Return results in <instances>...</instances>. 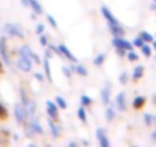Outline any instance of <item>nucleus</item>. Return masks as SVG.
<instances>
[{
    "label": "nucleus",
    "mask_w": 156,
    "mask_h": 147,
    "mask_svg": "<svg viewBox=\"0 0 156 147\" xmlns=\"http://www.w3.org/2000/svg\"><path fill=\"white\" fill-rule=\"evenodd\" d=\"M3 35H6V38H19V40H23L25 38V31L22 29V26L19 23H5L3 28Z\"/></svg>",
    "instance_id": "obj_1"
},
{
    "label": "nucleus",
    "mask_w": 156,
    "mask_h": 147,
    "mask_svg": "<svg viewBox=\"0 0 156 147\" xmlns=\"http://www.w3.org/2000/svg\"><path fill=\"white\" fill-rule=\"evenodd\" d=\"M25 135L26 136H35V135H43L44 133V129H43V126H41V123L34 117V118H29L25 124Z\"/></svg>",
    "instance_id": "obj_2"
},
{
    "label": "nucleus",
    "mask_w": 156,
    "mask_h": 147,
    "mask_svg": "<svg viewBox=\"0 0 156 147\" xmlns=\"http://www.w3.org/2000/svg\"><path fill=\"white\" fill-rule=\"evenodd\" d=\"M14 64L22 72H31L32 70V66H34V61H32V58L29 55L22 54V52H17V58H16Z\"/></svg>",
    "instance_id": "obj_3"
},
{
    "label": "nucleus",
    "mask_w": 156,
    "mask_h": 147,
    "mask_svg": "<svg viewBox=\"0 0 156 147\" xmlns=\"http://www.w3.org/2000/svg\"><path fill=\"white\" fill-rule=\"evenodd\" d=\"M0 60L3 61L5 66H11V55L8 51V41H6V35L0 37Z\"/></svg>",
    "instance_id": "obj_4"
},
{
    "label": "nucleus",
    "mask_w": 156,
    "mask_h": 147,
    "mask_svg": "<svg viewBox=\"0 0 156 147\" xmlns=\"http://www.w3.org/2000/svg\"><path fill=\"white\" fill-rule=\"evenodd\" d=\"M12 113H14V118H16V121L20 124V126H23L26 121H28V115H26V110H25V106L19 101V103H16V106H14V110H12Z\"/></svg>",
    "instance_id": "obj_5"
},
{
    "label": "nucleus",
    "mask_w": 156,
    "mask_h": 147,
    "mask_svg": "<svg viewBox=\"0 0 156 147\" xmlns=\"http://www.w3.org/2000/svg\"><path fill=\"white\" fill-rule=\"evenodd\" d=\"M112 46L115 48V49H124V51H132V49H135V46H133V43L132 41H129L127 38H124V37H113L112 38Z\"/></svg>",
    "instance_id": "obj_6"
},
{
    "label": "nucleus",
    "mask_w": 156,
    "mask_h": 147,
    "mask_svg": "<svg viewBox=\"0 0 156 147\" xmlns=\"http://www.w3.org/2000/svg\"><path fill=\"white\" fill-rule=\"evenodd\" d=\"M113 106L116 107V112H126V110H127V98H126V92H118V94H116Z\"/></svg>",
    "instance_id": "obj_7"
},
{
    "label": "nucleus",
    "mask_w": 156,
    "mask_h": 147,
    "mask_svg": "<svg viewBox=\"0 0 156 147\" xmlns=\"http://www.w3.org/2000/svg\"><path fill=\"white\" fill-rule=\"evenodd\" d=\"M110 94H112V84L110 83H104V86L100 91V98H101V103L104 106L110 104Z\"/></svg>",
    "instance_id": "obj_8"
},
{
    "label": "nucleus",
    "mask_w": 156,
    "mask_h": 147,
    "mask_svg": "<svg viewBox=\"0 0 156 147\" xmlns=\"http://www.w3.org/2000/svg\"><path fill=\"white\" fill-rule=\"evenodd\" d=\"M58 110H60V107L57 106L55 101L46 100V115H48V118H51V120H58Z\"/></svg>",
    "instance_id": "obj_9"
},
{
    "label": "nucleus",
    "mask_w": 156,
    "mask_h": 147,
    "mask_svg": "<svg viewBox=\"0 0 156 147\" xmlns=\"http://www.w3.org/2000/svg\"><path fill=\"white\" fill-rule=\"evenodd\" d=\"M95 136H97V141H98V144H100L101 147H110V141H109V138H107L106 129L98 127L97 132H95Z\"/></svg>",
    "instance_id": "obj_10"
},
{
    "label": "nucleus",
    "mask_w": 156,
    "mask_h": 147,
    "mask_svg": "<svg viewBox=\"0 0 156 147\" xmlns=\"http://www.w3.org/2000/svg\"><path fill=\"white\" fill-rule=\"evenodd\" d=\"M57 46H58V49H60V57H63V58H66V60H69V61H72V63H78V58L70 52V49H69L66 45L60 43V45H57Z\"/></svg>",
    "instance_id": "obj_11"
},
{
    "label": "nucleus",
    "mask_w": 156,
    "mask_h": 147,
    "mask_svg": "<svg viewBox=\"0 0 156 147\" xmlns=\"http://www.w3.org/2000/svg\"><path fill=\"white\" fill-rule=\"evenodd\" d=\"M25 106V110H26V115H28V120L29 118H34L35 113H37V103L32 100V98H28L25 103H22Z\"/></svg>",
    "instance_id": "obj_12"
},
{
    "label": "nucleus",
    "mask_w": 156,
    "mask_h": 147,
    "mask_svg": "<svg viewBox=\"0 0 156 147\" xmlns=\"http://www.w3.org/2000/svg\"><path fill=\"white\" fill-rule=\"evenodd\" d=\"M48 127H49V132H51V136L54 139H57L61 133V126L57 123V120H51L48 118Z\"/></svg>",
    "instance_id": "obj_13"
},
{
    "label": "nucleus",
    "mask_w": 156,
    "mask_h": 147,
    "mask_svg": "<svg viewBox=\"0 0 156 147\" xmlns=\"http://www.w3.org/2000/svg\"><path fill=\"white\" fill-rule=\"evenodd\" d=\"M100 11H101V16H103V17L106 19L107 25H116V23H119V22H118V20L115 19V16L112 14V11H110V9H109V8L106 6V5H103Z\"/></svg>",
    "instance_id": "obj_14"
},
{
    "label": "nucleus",
    "mask_w": 156,
    "mask_h": 147,
    "mask_svg": "<svg viewBox=\"0 0 156 147\" xmlns=\"http://www.w3.org/2000/svg\"><path fill=\"white\" fill-rule=\"evenodd\" d=\"M107 28H109V31H110V34H112L113 37H124V35H126V29H124V26H122L121 23L107 25Z\"/></svg>",
    "instance_id": "obj_15"
},
{
    "label": "nucleus",
    "mask_w": 156,
    "mask_h": 147,
    "mask_svg": "<svg viewBox=\"0 0 156 147\" xmlns=\"http://www.w3.org/2000/svg\"><path fill=\"white\" fill-rule=\"evenodd\" d=\"M104 118L107 123H112L115 118H116V107L113 104H109L106 106V110H104Z\"/></svg>",
    "instance_id": "obj_16"
},
{
    "label": "nucleus",
    "mask_w": 156,
    "mask_h": 147,
    "mask_svg": "<svg viewBox=\"0 0 156 147\" xmlns=\"http://www.w3.org/2000/svg\"><path fill=\"white\" fill-rule=\"evenodd\" d=\"M70 69L73 70V74L80 77H87V67L83 66V64H78V63H72L70 64Z\"/></svg>",
    "instance_id": "obj_17"
},
{
    "label": "nucleus",
    "mask_w": 156,
    "mask_h": 147,
    "mask_svg": "<svg viewBox=\"0 0 156 147\" xmlns=\"http://www.w3.org/2000/svg\"><path fill=\"white\" fill-rule=\"evenodd\" d=\"M51 58L49 57H43V61H41V64H43V69H44V77H46V80H49V81H52V74H51Z\"/></svg>",
    "instance_id": "obj_18"
},
{
    "label": "nucleus",
    "mask_w": 156,
    "mask_h": 147,
    "mask_svg": "<svg viewBox=\"0 0 156 147\" xmlns=\"http://www.w3.org/2000/svg\"><path fill=\"white\" fill-rule=\"evenodd\" d=\"M144 77V66L142 64H136L133 67V72H132V80L133 81H138Z\"/></svg>",
    "instance_id": "obj_19"
},
{
    "label": "nucleus",
    "mask_w": 156,
    "mask_h": 147,
    "mask_svg": "<svg viewBox=\"0 0 156 147\" xmlns=\"http://www.w3.org/2000/svg\"><path fill=\"white\" fill-rule=\"evenodd\" d=\"M145 103H147V98H145L144 95H138V97H135V98H133L132 106H133V109L139 110V109H142V107L145 106Z\"/></svg>",
    "instance_id": "obj_20"
},
{
    "label": "nucleus",
    "mask_w": 156,
    "mask_h": 147,
    "mask_svg": "<svg viewBox=\"0 0 156 147\" xmlns=\"http://www.w3.org/2000/svg\"><path fill=\"white\" fill-rule=\"evenodd\" d=\"M142 121L147 127H151V126H156V115L154 113H144L142 115Z\"/></svg>",
    "instance_id": "obj_21"
},
{
    "label": "nucleus",
    "mask_w": 156,
    "mask_h": 147,
    "mask_svg": "<svg viewBox=\"0 0 156 147\" xmlns=\"http://www.w3.org/2000/svg\"><path fill=\"white\" fill-rule=\"evenodd\" d=\"M29 8H31L32 13H35L37 16H41V14H43V8H41V5L38 3V0H29Z\"/></svg>",
    "instance_id": "obj_22"
},
{
    "label": "nucleus",
    "mask_w": 156,
    "mask_h": 147,
    "mask_svg": "<svg viewBox=\"0 0 156 147\" xmlns=\"http://www.w3.org/2000/svg\"><path fill=\"white\" fill-rule=\"evenodd\" d=\"M139 49H141V54H142L144 57H147V58H148V57H151V54H153V48H151V45H150V43H144Z\"/></svg>",
    "instance_id": "obj_23"
},
{
    "label": "nucleus",
    "mask_w": 156,
    "mask_h": 147,
    "mask_svg": "<svg viewBox=\"0 0 156 147\" xmlns=\"http://www.w3.org/2000/svg\"><path fill=\"white\" fill-rule=\"evenodd\" d=\"M76 117L81 123H87V113H86V107L84 106H80L76 110Z\"/></svg>",
    "instance_id": "obj_24"
},
{
    "label": "nucleus",
    "mask_w": 156,
    "mask_h": 147,
    "mask_svg": "<svg viewBox=\"0 0 156 147\" xmlns=\"http://www.w3.org/2000/svg\"><path fill=\"white\" fill-rule=\"evenodd\" d=\"M138 35L144 40V43H150V45H151V41L154 40V35H153V34H150L148 31H141Z\"/></svg>",
    "instance_id": "obj_25"
},
{
    "label": "nucleus",
    "mask_w": 156,
    "mask_h": 147,
    "mask_svg": "<svg viewBox=\"0 0 156 147\" xmlns=\"http://www.w3.org/2000/svg\"><path fill=\"white\" fill-rule=\"evenodd\" d=\"M55 103H57V106H58L61 110H66V109H67V101H66L61 95H57V97H55Z\"/></svg>",
    "instance_id": "obj_26"
},
{
    "label": "nucleus",
    "mask_w": 156,
    "mask_h": 147,
    "mask_svg": "<svg viewBox=\"0 0 156 147\" xmlns=\"http://www.w3.org/2000/svg\"><path fill=\"white\" fill-rule=\"evenodd\" d=\"M104 61H106V54H104V52L98 54V55L94 58V64H95V66H103Z\"/></svg>",
    "instance_id": "obj_27"
},
{
    "label": "nucleus",
    "mask_w": 156,
    "mask_h": 147,
    "mask_svg": "<svg viewBox=\"0 0 156 147\" xmlns=\"http://www.w3.org/2000/svg\"><path fill=\"white\" fill-rule=\"evenodd\" d=\"M80 103H81V106H84V107H89V106L92 104V98H90L89 95L83 94V95L80 97Z\"/></svg>",
    "instance_id": "obj_28"
},
{
    "label": "nucleus",
    "mask_w": 156,
    "mask_h": 147,
    "mask_svg": "<svg viewBox=\"0 0 156 147\" xmlns=\"http://www.w3.org/2000/svg\"><path fill=\"white\" fill-rule=\"evenodd\" d=\"M126 57H127V60H129V61H138V60H139V55L135 52V49L129 51V52L126 54Z\"/></svg>",
    "instance_id": "obj_29"
},
{
    "label": "nucleus",
    "mask_w": 156,
    "mask_h": 147,
    "mask_svg": "<svg viewBox=\"0 0 156 147\" xmlns=\"http://www.w3.org/2000/svg\"><path fill=\"white\" fill-rule=\"evenodd\" d=\"M38 41H40V45H41L43 48H46V46L49 45V37L43 32V34H40V35H38Z\"/></svg>",
    "instance_id": "obj_30"
},
{
    "label": "nucleus",
    "mask_w": 156,
    "mask_h": 147,
    "mask_svg": "<svg viewBox=\"0 0 156 147\" xmlns=\"http://www.w3.org/2000/svg\"><path fill=\"white\" fill-rule=\"evenodd\" d=\"M118 81H119L121 84H127V83H129V74H127V72H121L119 77H118Z\"/></svg>",
    "instance_id": "obj_31"
},
{
    "label": "nucleus",
    "mask_w": 156,
    "mask_h": 147,
    "mask_svg": "<svg viewBox=\"0 0 156 147\" xmlns=\"http://www.w3.org/2000/svg\"><path fill=\"white\" fill-rule=\"evenodd\" d=\"M46 20H48V23L51 25V28H52V29H57V28H58V25H57V20H55V19H54L51 14H48V16H46Z\"/></svg>",
    "instance_id": "obj_32"
},
{
    "label": "nucleus",
    "mask_w": 156,
    "mask_h": 147,
    "mask_svg": "<svg viewBox=\"0 0 156 147\" xmlns=\"http://www.w3.org/2000/svg\"><path fill=\"white\" fill-rule=\"evenodd\" d=\"M19 94H20V103H25V101L29 98V95H28V92H26V89H25V88H20Z\"/></svg>",
    "instance_id": "obj_33"
},
{
    "label": "nucleus",
    "mask_w": 156,
    "mask_h": 147,
    "mask_svg": "<svg viewBox=\"0 0 156 147\" xmlns=\"http://www.w3.org/2000/svg\"><path fill=\"white\" fill-rule=\"evenodd\" d=\"M132 43H133V46H135V48H138V49H139V48L144 45V40H142V38L138 35V37H135V38L132 40Z\"/></svg>",
    "instance_id": "obj_34"
},
{
    "label": "nucleus",
    "mask_w": 156,
    "mask_h": 147,
    "mask_svg": "<svg viewBox=\"0 0 156 147\" xmlns=\"http://www.w3.org/2000/svg\"><path fill=\"white\" fill-rule=\"evenodd\" d=\"M63 74H64L66 78H70L72 74H73V70L70 69V66H64V67H63Z\"/></svg>",
    "instance_id": "obj_35"
},
{
    "label": "nucleus",
    "mask_w": 156,
    "mask_h": 147,
    "mask_svg": "<svg viewBox=\"0 0 156 147\" xmlns=\"http://www.w3.org/2000/svg\"><path fill=\"white\" fill-rule=\"evenodd\" d=\"M44 29H46V26H44L43 23H37V25H35V34H37V35L43 34V32H44Z\"/></svg>",
    "instance_id": "obj_36"
},
{
    "label": "nucleus",
    "mask_w": 156,
    "mask_h": 147,
    "mask_svg": "<svg viewBox=\"0 0 156 147\" xmlns=\"http://www.w3.org/2000/svg\"><path fill=\"white\" fill-rule=\"evenodd\" d=\"M34 78H35L37 81H40V83L46 80V77L43 75V74H41V72H35V74H34Z\"/></svg>",
    "instance_id": "obj_37"
},
{
    "label": "nucleus",
    "mask_w": 156,
    "mask_h": 147,
    "mask_svg": "<svg viewBox=\"0 0 156 147\" xmlns=\"http://www.w3.org/2000/svg\"><path fill=\"white\" fill-rule=\"evenodd\" d=\"M115 52L118 57H126V54H127V51H124V49H115Z\"/></svg>",
    "instance_id": "obj_38"
},
{
    "label": "nucleus",
    "mask_w": 156,
    "mask_h": 147,
    "mask_svg": "<svg viewBox=\"0 0 156 147\" xmlns=\"http://www.w3.org/2000/svg\"><path fill=\"white\" fill-rule=\"evenodd\" d=\"M0 117H6V109H5V106L3 104H0Z\"/></svg>",
    "instance_id": "obj_39"
},
{
    "label": "nucleus",
    "mask_w": 156,
    "mask_h": 147,
    "mask_svg": "<svg viewBox=\"0 0 156 147\" xmlns=\"http://www.w3.org/2000/svg\"><path fill=\"white\" fill-rule=\"evenodd\" d=\"M150 141H151V142H156V129L150 133Z\"/></svg>",
    "instance_id": "obj_40"
},
{
    "label": "nucleus",
    "mask_w": 156,
    "mask_h": 147,
    "mask_svg": "<svg viewBox=\"0 0 156 147\" xmlns=\"http://www.w3.org/2000/svg\"><path fill=\"white\" fill-rule=\"evenodd\" d=\"M20 3H22L25 8H29V0H20Z\"/></svg>",
    "instance_id": "obj_41"
},
{
    "label": "nucleus",
    "mask_w": 156,
    "mask_h": 147,
    "mask_svg": "<svg viewBox=\"0 0 156 147\" xmlns=\"http://www.w3.org/2000/svg\"><path fill=\"white\" fill-rule=\"evenodd\" d=\"M150 9H151V11H156V2H151V5H150Z\"/></svg>",
    "instance_id": "obj_42"
},
{
    "label": "nucleus",
    "mask_w": 156,
    "mask_h": 147,
    "mask_svg": "<svg viewBox=\"0 0 156 147\" xmlns=\"http://www.w3.org/2000/svg\"><path fill=\"white\" fill-rule=\"evenodd\" d=\"M151 48H153V51L156 52V38H154V40L151 41Z\"/></svg>",
    "instance_id": "obj_43"
},
{
    "label": "nucleus",
    "mask_w": 156,
    "mask_h": 147,
    "mask_svg": "<svg viewBox=\"0 0 156 147\" xmlns=\"http://www.w3.org/2000/svg\"><path fill=\"white\" fill-rule=\"evenodd\" d=\"M69 145H70V147H75L76 142H75V141H69Z\"/></svg>",
    "instance_id": "obj_44"
},
{
    "label": "nucleus",
    "mask_w": 156,
    "mask_h": 147,
    "mask_svg": "<svg viewBox=\"0 0 156 147\" xmlns=\"http://www.w3.org/2000/svg\"><path fill=\"white\" fill-rule=\"evenodd\" d=\"M151 101H153V104H156V94H153V97H151Z\"/></svg>",
    "instance_id": "obj_45"
},
{
    "label": "nucleus",
    "mask_w": 156,
    "mask_h": 147,
    "mask_svg": "<svg viewBox=\"0 0 156 147\" xmlns=\"http://www.w3.org/2000/svg\"><path fill=\"white\" fill-rule=\"evenodd\" d=\"M0 144H3V141H2V139H0Z\"/></svg>",
    "instance_id": "obj_46"
},
{
    "label": "nucleus",
    "mask_w": 156,
    "mask_h": 147,
    "mask_svg": "<svg viewBox=\"0 0 156 147\" xmlns=\"http://www.w3.org/2000/svg\"><path fill=\"white\" fill-rule=\"evenodd\" d=\"M0 69H2V63H0Z\"/></svg>",
    "instance_id": "obj_47"
},
{
    "label": "nucleus",
    "mask_w": 156,
    "mask_h": 147,
    "mask_svg": "<svg viewBox=\"0 0 156 147\" xmlns=\"http://www.w3.org/2000/svg\"><path fill=\"white\" fill-rule=\"evenodd\" d=\"M154 38H156V32H154Z\"/></svg>",
    "instance_id": "obj_48"
},
{
    "label": "nucleus",
    "mask_w": 156,
    "mask_h": 147,
    "mask_svg": "<svg viewBox=\"0 0 156 147\" xmlns=\"http://www.w3.org/2000/svg\"><path fill=\"white\" fill-rule=\"evenodd\" d=\"M151 2H156V0H151Z\"/></svg>",
    "instance_id": "obj_49"
}]
</instances>
